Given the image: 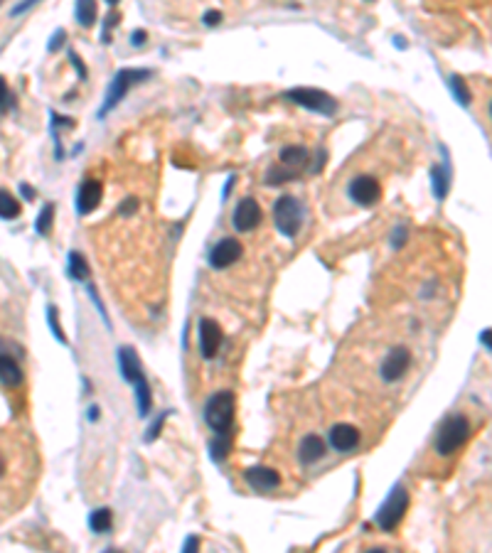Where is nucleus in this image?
<instances>
[{
	"instance_id": "obj_1",
	"label": "nucleus",
	"mask_w": 492,
	"mask_h": 553,
	"mask_svg": "<svg viewBox=\"0 0 492 553\" xmlns=\"http://www.w3.org/2000/svg\"><path fill=\"white\" fill-rule=\"evenodd\" d=\"M468 435H470V423L463 413L448 416L438 430V438H436V452L438 455H453L458 447H463Z\"/></svg>"
},
{
	"instance_id": "obj_2",
	"label": "nucleus",
	"mask_w": 492,
	"mask_h": 553,
	"mask_svg": "<svg viewBox=\"0 0 492 553\" xmlns=\"http://www.w3.org/2000/svg\"><path fill=\"white\" fill-rule=\"evenodd\" d=\"M288 101L298 103V106L308 108V111H315V113H323V116H335L340 103H337L335 96H330L328 91H320V88H311V86H296L291 91L283 93Z\"/></svg>"
},
{
	"instance_id": "obj_3",
	"label": "nucleus",
	"mask_w": 492,
	"mask_h": 553,
	"mask_svg": "<svg viewBox=\"0 0 492 553\" xmlns=\"http://www.w3.org/2000/svg\"><path fill=\"white\" fill-rule=\"evenodd\" d=\"M204 420L214 433H226L234 423V396L229 391L209 396L207 406H204Z\"/></svg>"
},
{
	"instance_id": "obj_4",
	"label": "nucleus",
	"mask_w": 492,
	"mask_h": 553,
	"mask_svg": "<svg viewBox=\"0 0 492 553\" xmlns=\"http://www.w3.org/2000/svg\"><path fill=\"white\" fill-rule=\"evenodd\" d=\"M273 221L276 226H278V231L283 236H288V239H293V236L301 231L303 226V207L301 202H298L296 197L291 195H283L276 199L273 204Z\"/></svg>"
},
{
	"instance_id": "obj_5",
	"label": "nucleus",
	"mask_w": 492,
	"mask_h": 553,
	"mask_svg": "<svg viewBox=\"0 0 492 553\" xmlns=\"http://www.w3.org/2000/svg\"><path fill=\"white\" fill-rule=\"evenodd\" d=\"M148 76H151V71H148V69H121L119 74L114 76L111 84H109L106 101H104V106H101V111H99V116L104 118V116H106L109 111L119 106V101L126 96V93H129L131 86H136V84H141V81H146Z\"/></svg>"
},
{
	"instance_id": "obj_6",
	"label": "nucleus",
	"mask_w": 492,
	"mask_h": 553,
	"mask_svg": "<svg viewBox=\"0 0 492 553\" xmlns=\"http://www.w3.org/2000/svg\"><path fill=\"white\" fill-rule=\"evenodd\" d=\"M406 509H408V492L403 489V487H394L391 494H389V499H386L379 509L377 524L384 531H394L401 524Z\"/></svg>"
},
{
	"instance_id": "obj_7",
	"label": "nucleus",
	"mask_w": 492,
	"mask_h": 553,
	"mask_svg": "<svg viewBox=\"0 0 492 553\" xmlns=\"http://www.w3.org/2000/svg\"><path fill=\"white\" fill-rule=\"evenodd\" d=\"M347 195L359 207H374L381 199V185L377 177L372 175H357L352 177L350 187H347Z\"/></svg>"
},
{
	"instance_id": "obj_8",
	"label": "nucleus",
	"mask_w": 492,
	"mask_h": 553,
	"mask_svg": "<svg viewBox=\"0 0 492 553\" xmlns=\"http://www.w3.org/2000/svg\"><path fill=\"white\" fill-rule=\"evenodd\" d=\"M241 253H244V246H241L239 239H231V236H224L219 243H214L212 251H209V265L217 270L222 268H229V265H234L236 261L241 258Z\"/></svg>"
},
{
	"instance_id": "obj_9",
	"label": "nucleus",
	"mask_w": 492,
	"mask_h": 553,
	"mask_svg": "<svg viewBox=\"0 0 492 553\" xmlns=\"http://www.w3.org/2000/svg\"><path fill=\"white\" fill-rule=\"evenodd\" d=\"M408 364H411V354H408L406 347H401V345L391 347V350L386 352L384 362H381V379L394 384V381H399L401 376L406 374Z\"/></svg>"
},
{
	"instance_id": "obj_10",
	"label": "nucleus",
	"mask_w": 492,
	"mask_h": 553,
	"mask_svg": "<svg viewBox=\"0 0 492 553\" xmlns=\"http://www.w3.org/2000/svg\"><path fill=\"white\" fill-rule=\"evenodd\" d=\"M263 219V212L258 207V202L253 197H246L236 204L234 214H231V224H234L236 231H253Z\"/></svg>"
},
{
	"instance_id": "obj_11",
	"label": "nucleus",
	"mask_w": 492,
	"mask_h": 553,
	"mask_svg": "<svg viewBox=\"0 0 492 553\" xmlns=\"http://www.w3.org/2000/svg\"><path fill=\"white\" fill-rule=\"evenodd\" d=\"M222 340H224V332L219 328L217 320H209L204 318L200 323V350H202V357L204 359H214L222 347Z\"/></svg>"
},
{
	"instance_id": "obj_12",
	"label": "nucleus",
	"mask_w": 492,
	"mask_h": 553,
	"mask_svg": "<svg viewBox=\"0 0 492 553\" xmlns=\"http://www.w3.org/2000/svg\"><path fill=\"white\" fill-rule=\"evenodd\" d=\"M8 342L0 340V384L5 386H20L25 379V372L20 367V362L10 352H5Z\"/></svg>"
},
{
	"instance_id": "obj_13",
	"label": "nucleus",
	"mask_w": 492,
	"mask_h": 553,
	"mask_svg": "<svg viewBox=\"0 0 492 553\" xmlns=\"http://www.w3.org/2000/svg\"><path fill=\"white\" fill-rule=\"evenodd\" d=\"M104 199V185L99 180H84L76 192V209L79 214H91Z\"/></svg>"
},
{
	"instance_id": "obj_14",
	"label": "nucleus",
	"mask_w": 492,
	"mask_h": 553,
	"mask_svg": "<svg viewBox=\"0 0 492 553\" xmlns=\"http://www.w3.org/2000/svg\"><path fill=\"white\" fill-rule=\"evenodd\" d=\"M244 480L251 484V489H256V492H273L281 487V475L271 467H263V465L248 467L244 472Z\"/></svg>"
},
{
	"instance_id": "obj_15",
	"label": "nucleus",
	"mask_w": 492,
	"mask_h": 553,
	"mask_svg": "<svg viewBox=\"0 0 492 553\" xmlns=\"http://www.w3.org/2000/svg\"><path fill=\"white\" fill-rule=\"evenodd\" d=\"M328 438H330V445H333L335 450L350 452L359 445V438H362V435H359V430L352 423H337L330 428Z\"/></svg>"
},
{
	"instance_id": "obj_16",
	"label": "nucleus",
	"mask_w": 492,
	"mask_h": 553,
	"mask_svg": "<svg viewBox=\"0 0 492 553\" xmlns=\"http://www.w3.org/2000/svg\"><path fill=\"white\" fill-rule=\"evenodd\" d=\"M119 362H121V372H124V379L131 381V384H141L146 381V374H143V367H141V359L134 347H121L119 352Z\"/></svg>"
},
{
	"instance_id": "obj_17",
	"label": "nucleus",
	"mask_w": 492,
	"mask_h": 553,
	"mask_svg": "<svg viewBox=\"0 0 492 553\" xmlns=\"http://www.w3.org/2000/svg\"><path fill=\"white\" fill-rule=\"evenodd\" d=\"M325 452H328V447H325V440L320 438V435H306L301 442V460L303 462H318L325 457Z\"/></svg>"
},
{
	"instance_id": "obj_18",
	"label": "nucleus",
	"mask_w": 492,
	"mask_h": 553,
	"mask_svg": "<svg viewBox=\"0 0 492 553\" xmlns=\"http://www.w3.org/2000/svg\"><path fill=\"white\" fill-rule=\"evenodd\" d=\"M281 163L278 165H283V168H288V170H296V173H301L303 168H306V163H308V148H303V146H286L283 151H281Z\"/></svg>"
},
{
	"instance_id": "obj_19",
	"label": "nucleus",
	"mask_w": 492,
	"mask_h": 553,
	"mask_svg": "<svg viewBox=\"0 0 492 553\" xmlns=\"http://www.w3.org/2000/svg\"><path fill=\"white\" fill-rule=\"evenodd\" d=\"M20 217V202L10 190H0V219Z\"/></svg>"
},
{
	"instance_id": "obj_20",
	"label": "nucleus",
	"mask_w": 492,
	"mask_h": 553,
	"mask_svg": "<svg viewBox=\"0 0 492 553\" xmlns=\"http://www.w3.org/2000/svg\"><path fill=\"white\" fill-rule=\"evenodd\" d=\"M111 524H114V514H111V509L101 507V509H96V512H91V514H89V527H91L94 534H104V531L111 529Z\"/></svg>"
},
{
	"instance_id": "obj_21",
	"label": "nucleus",
	"mask_w": 492,
	"mask_h": 553,
	"mask_svg": "<svg viewBox=\"0 0 492 553\" xmlns=\"http://www.w3.org/2000/svg\"><path fill=\"white\" fill-rule=\"evenodd\" d=\"M448 177H451V173H448V168H443V165H436L433 170H431V185H433V195L438 199H443L448 195Z\"/></svg>"
},
{
	"instance_id": "obj_22",
	"label": "nucleus",
	"mask_w": 492,
	"mask_h": 553,
	"mask_svg": "<svg viewBox=\"0 0 492 553\" xmlns=\"http://www.w3.org/2000/svg\"><path fill=\"white\" fill-rule=\"evenodd\" d=\"M301 173H296V170H288L283 168V165H271V168L266 170V185H283V182H291L296 180V177Z\"/></svg>"
},
{
	"instance_id": "obj_23",
	"label": "nucleus",
	"mask_w": 492,
	"mask_h": 553,
	"mask_svg": "<svg viewBox=\"0 0 492 553\" xmlns=\"http://www.w3.org/2000/svg\"><path fill=\"white\" fill-rule=\"evenodd\" d=\"M69 275L74 280H86V278H89V263H86V258L81 256L79 251H71L69 253Z\"/></svg>"
},
{
	"instance_id": "obj_24",
	"label": "nucleus",
	"mask_w": 492,
	"mask_h": 553,
	"mask_svg": "<svg viewBox=\"0 0 492 553\" xmlns=\"http://www.w3.org/2000/svg\"><path fill=\"white\" fill-rule=\"evenodd\" d=\"M74 15L76 20H79V25H91L94 20H96V3H76L74 8Z\"/></svg>"
},
{
	"instance_id": "obj_25",
	"label": "nucleus",
	"mask_w": 492,
	"mask_h": 553,
	"mask_svg": "<svg viewBox=\"0 0 492 553\" xmlns=\"http://www.w3.org/2000/svg\"><path fill=\"white\" fill-rule=\"evenodd\" d=\"M451 88H453V93H456L458 101H461L463 106H468V103H470V88L466 84V79H463V76H458V74H453L451 76Z\"/></svg>"
},
{
	"instance_id": "obj_26",
	"label": "nucleus",
	"mask_w": 492,
	"mask_h": 553,
	"mask_svg": "<svg viewBox=\"0 0 492 553\" xmlns=\"http://www.w3.org/2000/svg\"><path fill=\"white\" fill-rule=\"evenodd\" d=\"M52 217H54V207L52 204H45L42 207V212H40V217H37V221H35V229H37V234H49V229H52Z\"/></svg>"
},
{
	"instance_id": "obj_27",
	"label": "nucleus",
	"mask_w": 492,
	"mask_h": 553,
	"mask_svg": "<svg viewBox=\"0 0 492 553\" xmlns=\"http://www.w3.org/2000/svg\"><path fill=\"white\" fill-rule=\"evenodd\" d=\"M209 450H212V457L217 462L224 460V455L229 452V440H226V433H217V438L209 442Z\"/></svg>"
},
{
	"instance_id": "obj_28",
	"label": "nucleus",
	"mask_w": 492,
	"mask_h": 553,
	"mask_svg": "<svg viewBox=\"0 0 492 553\" xmlns=\"http://www.w3.org/2000/svg\"><path fill=\"white\" fill-rule=\"evenodd\" d=\"M49 325H52L54 335H57L59 342H64V332L59 328V320H57V308H49Z\"/></svg>"
},
{
	"instance_id": "obj_29",
	"label": "nucleus",
	"mask_w": 492,
	"mask_h": 553,
	"mask_svg": "<svg viewBox=\"0 0 492 553\" xmlns=\"http://www.w3.org/2000/svg\"><path fill=\"white\" fill-rule=\"evenodd\" d=\"M165 418H168V413H163V416H160V418L156 420V423H153V428H151V430H148V433H146V440H148V442L158 438V433H160V428H163Z\"/></svg>"
},
{
	"instance_id": "obj_30",
	"label": "nucleus",
	"mask_w": 492,
	"mask_h": 553,
	"mask_svg": "<svg viewBox=\"0 0 492 553\" xmlns=\"http://www.w3.org/2000/svg\"><path fill=\"white\" fill-rule=\"evenodd\" d=\"M8 452H5V447L0 445V482H3L5 477H8Z\"/></svg>"
},
{
	"instance_id": "obj_31",
	"label": "nucleus",
	"mask_w": 492,
	"mask_h": 553,
	"mask_svg": "<svg viewBox=\"0 0 492 553\" xmlns=\"http://www.w3.org/2000/svg\"><path fill=\"white\" fill-rule=\"evenodd\" d=\"M182 553H200V539L197 536H190L182 546Z\"/></svg>"
},
{
	"instance_id": "obj_32",
	"label": "nucleus",
	"mask_w": 492,
	"mask_h": 553,
	"mask_svg": "<svg viewBox=\"0 0 492 553\" xmlns=\"http://www.w3.org/2000/svg\"><path fill=\"white\" fill-rule=\"evenodd\" d=\"M219 22H222V13H219V10H209V13H204V25L214 27V25H219Z\"/></svg>"
},
{
	"instance_id": "obj_33",
	"label": "nucleus",
	"mask_w": 492,
	"mask_h": 553,
	"mask_svg": "<svg viewBox=\"0 0 492 553\" xmlns=\"http://www.w3.org/2000/svg\"><path fill=\"white\" fill-rule=\"evenodd\" d=\"M8 98H10L8 84H5V79H3V76H0V108L8 106Z\"/></svg>"
},
{
	"instance_id": "obj_34",
	"label": "nucleus",
	"mask_w": 492,
	"mask_h": 553,
	"mask_svg": "<svg viewBox=\"0 0 492 553\" xmlns=\"http://www.w3.org/2000/svg\"><path fill=\"white\" fill-rule=\"evenodd\" d=\"M136 209H138V202H136V199H126V202L121 204L119 212H121V214H134Z\"/></svg>"
},
{
	"instance_id": "obj_35",
	"label": "nucleus",
	"mask_w": 492,
	"mask_h": 553,
	"mask_svg": "<svg viewBox=\"0 0 492 553\" xmlns=\"http://www.w3.org/2000/svg\"><path fill=\"white\" fill-rule=\"evenodd\" d=\"M69 57H71V64H74V66H76V71H79V76H81V79H84V76H86V69H84V64H81V59L76 57L74 52H71Z\"/></svg>"
},
{
	"instance_id": "obj_36",
	"label": "nucleus",
	"mask_w": 492,
	"mask_h": 553,
	"mask_svg": "<svg viewBox=\"0 0 492 553\" xmlns=\"http://www.w3.org/2000/svg\"><path fill=\"white\" fill-rule=\"evenodd\" d=\"M62 40H64V30H57V35L52 37V44H49V49H59V44H62Z\"/></svg>"
},
{
	"instance_id": "obj_37",
	"label": "nucleus",
	"mask_w": 492,
	"mask_h": 553,
	"mask_svg": "<svg viewBox=\"0 0 492 553\" xmlns=\"http://www.w3.org/2000/svg\"><path fill=\"white\" fill-rule=\"evenodd\" d=\"M131 42H134L136 47H141V44L146 42V32H143V30H136V32H134V37H131Z\"/></svg>"
},
{
	"instance_id": "obj_38",
	"label": "nucleus",
	"mask_w": 492,
	"mask_h": 553,
	"mask_svg": "<svg viewBox=\"0 0 492 553\" xmlns=\"http://www.w3.org/2000/svg\"><path fill=\"white\" fill-rule=\"evenodd\" d=\"M20 190H23V195H25L27 199H32V197H35V190H32V187L23 185V187H20Z\"/></svg>"
},
{
	"instance_id": "obj_39",
	"label": "nucleus",
	"mask_w": 492,
	"mask_h": 553,
	"mask_svg": "<svg viewBox=\"0 0 492 553\" xmlns=\"http://www.w3.org/2000/svg\"><path fill=\"white\" fill-rule=\"evenodd\" d=\"M367 553H386L384 549H372V551H367Z\"/></svg>"
},
{
	"instance_id": "obj_40",
	"label": "nucleus",
	"mask_w": 492,
	"mask_h": 553,
	"mask_svg": "<svg viewBox=\"0 0 492 553\" xmlns=\"http://www.w3.org/2000/svg\"><path fill=\"white\" fill-rule=\"evenodd\" d=\"M106 553H121V551H106Z\"/></svg>"
}]
</instances>
